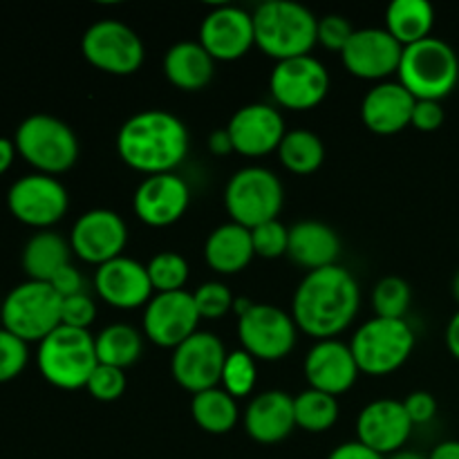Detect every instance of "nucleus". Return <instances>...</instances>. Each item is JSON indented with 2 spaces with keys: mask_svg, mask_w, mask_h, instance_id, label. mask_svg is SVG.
Returning a JSON list of instances; mask_svg holds the SVG:
<instances>
[{
  "mask_svg": "<svg viewBox=\"0 0 459 459\" xmlns=\"http://www.w3.org/2000/svg\"><path fill=\"white\" fill-rule=\"evenodd\" d=\"M361 307V287L341 264L307 272L291 299L296 327L318 341L336 339L348 330Z\"/></svg>",
  "mask_w": 459,
  "mask_h": 459,
  "instance_id": "nucleus-1",
  "label": "nucleus"
},
{
  "mask_svg": "<svg viewBox=\"0 0 459 459\" xmlns=\"http://www.w3.org/2000/svg\"><path fill=\"white\" fill-rule=\"evenodd\" d=\"M117 152L128 169L146 178L175 173L188 155V130L173 112L142 110L117 133Z\"/></svg>",
  "mask_w": 459,
  "mask_h": 459,
  "instance_id": "nucleus-2",
  "label": "nucleus"
},
{
  "mask_svg": "<svg viewBox=\"0 0 459 459\" xmlns=\"http://www.w3.org/2000/svg\"><path fill=\"white\" fill-rule=\"evenodd\" d=\"M255 48L278 61L307 56L316 48L318 18L291 0H267L251 12Z\"/></svg>",
  "mask_w": 459,
  "mask_h": 459,
  "instance_id": "nucleus-3",
  "label": "nucleus"
},
{
  "mask_svg": "<svg viewBox=\"0 0 459 459\" xmlns=\"http://www.w3.org/2000/svg\"><path fill=\"white\" fill-rule=\"evenodd\" d=\"M397 76L417 101H442L459 81V58L446 40L430 36L403 48Z\"/></svg>",
  "mask_w": 459,
  "mask_h": 459,
  "instance_id": "nucleus-4",
  "label": "nucleus"
},
{
  "mask_svg": "<svg viewBox=\"0 0 459 459\" xmlns=\"http://www.w3.org/2000/svg\"><path fill=\"white\" fill-rule=\"evenodd\" d=\"M16 151L36 173H67L79 160V139L63 119L52 115H30L13 134Z\"/></svg>",
  "mask_w": 459,
  "mask_h": 459,
  "instance_id": "nucleus-5",
  "label": "nucleus"
},
{
  "mask_svg": "<svg viewBox=\"0 0 459 459\" xmlns=\"http://www.w3.org/2000/svg\"><path fill=\"white\" fill-rule=\"evenodd\" d=\"M36 363L48 384L61 390H79L88 385L97 361V348L90 330L56 327L36 350Z\"/></svg>",
  "mask_w": 459,
  "mask_h": 459,
  "instance_id": "nucleus-6",
  "label": "nucleus"
},
{
  "mask_svg": "<svg viewBox=\"0 0 459 459\" xmlns=\"http://www.w3.org/2000/svg\"><path fill=\"white\" fill-rule=\"evenodd\" d=\"M63 299L49 282L25 281L0 303V327L25 343H40L61 327Z\"/></svg>",
  "mask_w": 459,
  "mask_h": 459,
  "instance_id": "nucleus-7",
  "label": "nucleus"
},
{
  "mask_svg": "<svg viewBox=\"0 0 459 459\" xmlns=\"http://www.w3.org/2000/svg\"><path fill=\"white\" fill-rule=\"evenodd\" d=\"M350 350L361 375H393L411 359L415 350V332L406 318L394 321L375 316L354 332Z\"/></svg>",
  "mask_w": 459,
  "mask_h": 459,
  "instance_id": "nucleus-8",
  "label": "nucleus"
},
{
  "mask_svg": "<svg viewBox=\"0 0 459 459\" xmlns=\"http://www.w3.org/2000/svg\"><path fill=\"white\" fill-rule=\"evenodd\" d=\"M285 204V186L273 170L264 166H247L231 175L224 188V206L231 222L255 229L278 220Z\"/></svg>",
  "mask_w": 459,
  "mask_h": 459,
  "instance_id": "nucleus-9",
  "label": "nucleus"
},
{
  "mask_svg": "<svg viewBox=\"0 0 459 459\" xmlns=\"http://www.w3.org/2000/svg\"><path fill=\"white\" fill-rule=\"evenodd\" d=\"M81 54L97 70L112 76H130L146 61L143 40L133 27L121 21H97L81 39Z\"/></svg>",
  "mask_w": 459,
  "mask_h": 459,
  "instance_id": "nucleus-10",
  "label": "nucleus"
},
{
  "mask_svg": "<svg viewBox=\"0 0 459 459\" xmlns=\"http://www.w3.org/2000/svg\"><path fill=\"white\" fill-rule=\"evenodd\" d=\"M299 327L291 314L272 303H254L238 316L242 350L260 361H281L294 350Z\"/></svg>",
  "mask_w": 459,
  "mask_h": 459,
  "instance_id": "nucleus-11",
  "label": "nucleus"
},
{
  "mask_svg": "<svg viewBox=\"0 0 459 459\" xmlns=\"http://www.w3.org/2000/svg\"><path fill=\"white\" fill-rule=\"evenodd\" d=\"M269 90L276 106L285 110H314L325 101L330 92V72L312 54L287 58L273 65Z\"/></svg>",
  "mask_w": 459,
  "mask_h": 459,
  "instance_id": "nucleus-12",
  "label": "nucleus"
},
{
  "mask_svg": "<svg viewBox=\"0 0 459 459\" xmlns=\"http://www.w3.org/2000/svg\"><path fill=\"white\" fill-rule=\"evenodd\" d=\"M7 206L18 222L39 231H48L65 218L70 209V193L61 179L52 175L31 173L9 186Z\"/></svg>",
  "mask_w": 459,
  "mask_h": 459,
  "instance_id": "nucleus-13",
  "label": "nucleus"
},
{
  "mask_svg": "<svg viewBox=\"0 0 459 459\" xmlns=\"http://www.w3.org/2000/svg\"><path fill=\"white\" fill-rule=\"evenodd\" d=\"M227 354L229 352L220 336L197 330L191 339H186L173 350L170 375L179 388L191 394L220 388Z\"/></svg>",
  "mask_w": 459,
  "mask_h": 459,
  "instance_id": "nucleus-14",
  "label": "nucleus"
},
{
  "mask_svg": "<svg viewBox=\"0 0 459 459\" xmlns=\"http://www.w3.org/2000/svg\"><path fill=\"white\" fill-rule=\"evenodd\" d=\"M200 312L191 291H169L155 294L143 307V336L152 345L164 350H175L184 341L191 339L200 325Z\"/></svg>",
  "mask_w": 459,
  "mask_h": 459,
  "instance_id": "nucleus-15",
  "label": "nucleus"
},
{
  "mask_svg": "<svg viewBox=\"0 0 459 459\" xmlns=\"http://www.w3.org/2000/svg\"><path fill=\"white\" fill-rule=\"evenodd\" d=\"M126 245H128V227L124 218L110 209L85 211L70 233L72 254L94 267H101L124 255Z\"/></svg>",
  "mask_w": 459,
  "mask_h": 459,
  "instance_id": "nucleus-16",
  "label": "nucleus"
},
{
  "mask_svg": "<svg viewBox=\"0 0 459 459\" xmlns=\"http://www.w3.org/2000/svg\"><path fill=\"white\" fill-rule=\"evenodd\" d=\"M403 45L385 27H361L341 52L343 67L363 81H381L399 72Z\"/></svg>",
  "mask_w": 459,
  "mask_h": 459,
  "instance_id": "nucleus-17",
  "label": "nucleus"
},
{
  "mask_svg": "<svg viewBox=\"0 0 459 459\" xmlns=\"http://www.w3.org/2000/svg\"><path fill=\"white\" fill-rule=\"evenodd\" d=\"M200 45L215 63L240 61L255 45L254 16L236 4H218L202 18Z\"/></svg>",
  "mask_w": 459,
  "mask_h": 459,
  "instance_id": "nucleus-18",
  "label": "nucleus"
},
{
  "mask_svg": "<svg viewBox=\"0 0 459 459\" xmlns=\"http://www.w3.org/2000/svg\"><path fill=\"white\" fill-rule=\"evenodd\" d=\"M233 152L242 157H264L276 152L287 134L285 117L272 103H247L227 124Z\"/></svg>",
  "mask_w": 459,
  "mask_h": 459,
  "instance_id": "nucleus-19",
  "label": "nucleus"
},
{
  "mask_svg": "<svg viewBox=\"0 0 459 459\" xmlns=\"http://www.w3.org/2000/svg\"><path fill=\"white\" fill-rule=\"evenodd\" d=\"M191 204V188L178 173L151 175L133 195V211L146 227L164 229L179 222Z\"/></svg>",
  "mask_w": 459,
  "mask_h": 459,
  "instance_id": "nucleus-20",
  "label": "nucleus"
},
{
  "mask_svg": "<svg viewBox=\"0 0 459 459\" xmlns=\"http://www.w3.org/2000/svg\"><path fill=\"white\" fill-rule=\"evenodd\" d=\"M415 424L397 399L370 402L357 417V442L379 455H394L403 451Z\"/></svg>",
  "mask_w": 459,
  "mask_h": 459,
  "instance_id": "nucleus-21",
  "label": "nucleus"
},
{
  "mask_svg": "<svg viewBox=\"0 0 459 459\" xmlns=\"http://www.w3.org/2000/svg\"><path fill=\"white\" fill-rule=\"evenodd\" d=\"M94 290L103 303L115 309H124V312L146 307L155 291L146 264L128 255H119L97 267Z\"/></svg>",
  "mask_w": 459,
  "mask_h": 459,
  "instance_id": "nucleus-22",
  "label": "nucleus"
},
{
  "mask_svg": "<svg viewBox=\"0 0 459 459\" xmlns=\"http://www.w3.org/2000/svg\"><path fill=\"white\" fill-rule=\"evenodd\" d=\"M303 372L309 388L321 390L336 399L348 393L361 375L350 343L345 345L336 339L314 343L305 357Z\"/></svg>",
  "mask_w": 459,
  "mask_h": 459,
  "instance_id": "nucleus-23",
  "label": "nucleus"
},
{
  "mask_svg": "<svg viewBox=\"0 0 459 459\" xmlns=\"http://www.w3.org/2000/svg\"><path fill=\"white\" fill-rule=\"evenodd\" d=\"M417 99L399 81L377 83L361 101V121L370 133L388 137L411 126Z\"/></svg>",
  "mask_w": 459,
  "mask_h": 459,
  "instance_id": "nucleus-24",
  "label": "nucleus"
},
{
  "mask_svg": "<svg viewBox=\"0 0 459 459\" xmlns=\"http://www.w3.org/2000/svg\"><path fill=\"white\" fill-rule=\"evenodd\" d=\"M294 429V397L285 390H264L247 406L245 430L254 442L278 444L290 437Z\"/></svg>",
  "mask_w": 459,
  "mask_h": 459,
  "instance_id": "nucleus-25",
  "label": "nucleus"
},
{
  "mask_svg": "<svg viewBox=\"0 0 459 459\" xmlns=\"http://www.w3.org/2000/svg\"><path fill=\"white\" fill-rule=\"evenodd\" d=\"M287 255L307 272L339 264L341 238L330 224L318 220H303L290 227V249Z\"/></svg>",
  "mask_w": 459,
  "mask_h": 459,
  "instance_id": "nucleus-26",
  "label": "nucleus"
},
{
  "mask_svg": "<svg viewBox=\"0 0 459 459\" xmlns=\"http://www.w3.org/2000/svg\"><path fill=\"white\" fill-rule=\"evenodd\" d=\"M164 74L173 88L182 92H200L213 81L215 61L200 40H179L166 52Z\"/></svg>",
  "mask_w": 459,
  "mask_h": 459,
  "instance_id": "nucleus-27",
  "label": "nucleus"
},
{
  "mask_svg": "<svg viewBox=\"0 0 459 459\" xmlns=\"http://www.w3.org/2000/svg\"><path fill=\"white\" fill-rule=\"evenodd\" d=\"M255 258L254 242H251L249 229L236 222L220 224L209 233L204 242V260L215 273L233 276L249 267Z\"/></svg>",
  "mask_w": 459,
  "mask_h": 459,
  "instance_id": "nucleus-28",
  "label": "nucleus"
},
{
  "mask_svg": "<svg viewBox=\"0 0 459 459\" xmlns=\"http://www.w3.org/2000/svg\"><path fill=\"white\" fill-rule=\"evenodd\" d=\"M72 247L70 240L61 236V233L52 231H39L27 240L25 249H22V269L27 273V281L49 282L63 267L70 264Z\"/></svg>",
  "mask_w": 459,
  "mask_h": 459,
  "instance_id": "nucleus-29",
  "label": "nucleus"
},
{
  "mask_svg": "<svg viewBox=\"0 0 459 459\" xmlns=\"http://www.w3.org/2000/svg\"><path fill=\"white\" fill-rule=\"evenodd\" d=\"M435 27V9L429 0H394L385 9V30L403 48L430 39Z\"/></svg>",
  "mask_w": 459,
  "mask_h": 459,
  "instance_id": "nucleus-30",
  "label": "nucleus"
},
{
  "mask_svg": "<svg viewBox=\"0 0 459 459\" xmlns=\"http://www.w3.org/2000/svg\"><path fill=\"white\" fill-rule=\"evenodd\" d=\"M94 348H97L99 363L119 368V370H128L130 366H134L142 359L143 336L133 325L112 323V325L103 327L94 336Z\"/></svg>",
  "mask_w": 459,
  "mask_h": 459,
  "instance_id": "nucleus-31",
  "label": "nucleus"
},
{
  "mask_svg": "<svg viewBox=\"0 0 459 459\" xmlns=\"http://www.w3.org/2000/svg\"><path fill=\"white\" fill-rule=\"evenodd\" d=\"M193 421L209 435H227L240 420L238 402L224 388H211L191 399Z\"/></svg>",
  "mask_w": 459,
  "mask_h": 459,
  "instance_id": "nucleus-32",
  "label": "nucleus"
},
{
  "mask_svg": "<svg viewBox=\"0 0 459 459\" xmlns=\"http://www.w3.org/2000/svg\"><path fill=\"white\" fill-rule=\"evenodd\" d=\"M278 160L282 169L294 175H312L325 161V143L312 130H287L278 146Z\"/></svg>",
  "mask_w": 459,
  "mask_h": 459,
  "instance_id": "nucleus-33",
  "label": "nucleus"
},
{
  "mask_svg": "<svg viewBox=\"0 0 459 459\" xmlns=\"http://www.w3.org/2000/svg\"><path fill=\"white\" fill-rule=\"evenodd\" d=\"M341 406L339 399L321 390L307 388L294 397V417L296 426L305 433H327L339 421Z\"/></svg>",
  "mask_w": 459,
  "mask_h": 459,
  "instance_id": "nucleus-34",
  "label": "nucleus"
},
{
  "mask_svg": "<svg viewBox=\"0 0 459 459\" xmlns=\"http://www.w3.org/2000/svg\"><path fill=\"white\" fill-rule=\"evenodd\" d=\"M412 291L403 278L385 276L372 290V309L379 318H394L403 321L406 312L411 309Z\"/></svg>",
  "mask_w": 459,
  "mask_h": 459,
  "instance_id": "nucleus-35",
  "label": "nucleus"
},
{
  "mask_svg": "<svg viewBox=\"0 0 459 459\" xmlns=\"http://www.w3.org/2000/svg\"><path fill=\"white\" fill-rule=\"evenodd\" d=\"M148 276H151L152 290L157 294H169V291H182L188 282V263L178 251H161L152 255L146 264Z\"/></svg>",
  "mask_w": 459,
  "mask_h": 459,
  "instance_id": "nucleus-36",
  "label": "nucleus"
},
{
  "mask_svg": "<svg viewBox=\"0 0 459 459\" xmlns=\"http://www.w3.org/2000/svg\"><path fill=\"white\" fill-rule=\"evenodd\" d=\"M255 379H258V370H255V359L251 354H247L242 348L227 354L222 370V388L233 399L247 397V394L254 393Z\"/></svg>",
  "mask_w": 459,
  "mask_h": 459,
  "instance_id": "nucleus-37",
  "label": "nucleus"
},
{
  "mask_svg": "<svg viewBox=\"0 0 459 459\" xmlns=\"http://www.w3.org/2000/svg\"><path fill=\"white\" fill-rule=\"evenodd\" d=\"M251 242H254V254L264 260H276L287 255L290 249V227L281 220H272L260 227L251 229Z\"/></svg>",
  "mask_w": 459,
  "mask_h": 459,
  "instance_id": "nucleus-38",
  "label": "nucleus"
},
{
  "mask_svg": "<svg viewBox=\"0 0 459 459\" xmlns=\"http://www.w3.org/2000/svg\"><path fill=\"white\" fill-rule=\"evenodd\" d=\"M193 299H195V307L200 312V318H222L224 314L231 312L233 303H236L231 290L220 281L202 282L193 291Z\"/></svg>",
  "mask_w": 459,
  "mask_h": 459,
  "instance_id": "nucleus-39",
  "label": "nucleus"
},
{
  "mask_svg": "<svg viewBox=\"0 0 459 459\" xmlns=\"http://www.w3.org/2000/svg\"><path fill=\"white\" fill-rule=\"evenodd\" d=\"M126 385H128V381H126V370L99 363V366L94 368L92 375H90L85 390H88L90 397L97 399V402L112 403L117 402V399L124 397Z\"/></svg>",
  "mask_w": 459,
  "mask_h": 459,
  "instance_id": "nucleus-40",
  "label": "nucleus"
},
{
  "mask_svg": "<svg viewBox=\"0 0 459 459\" xmlns=\"http://www.w3.org/2000/svg\"><path fill=\"white\" fill-rule=\"evenodd\" d=\"M30 361V350L25 341L0 327V384L16 379Z\"/></svg>",
  "mask_w": 459,
  "mask_h": 459,
  "instance_id": "nucleus-41",
  "label": "nucleus"
},
{
  "mask_svg": "<svg viewBox=\"0 0 459 459\" xmlns=\"http://www.w3.org/2000/svg\"><path fill=\"white\" fill-rule=\"evenodd\" d=\"M354 34L352 22L341 13H325L318 18V30H316V43L321 48L330 49V52H343L345 45L350 43Z\"/></svg>",
  "mask_w": 459,
  "mask_h": 459,
  "instance_id": "nucleus-42",
  "label": "nucleus"
},
{
  "mask_svg": "<svg viewBox=\"0 0 459 459\" xmlns=\"http://www.w3.org/2000/svg\"><path fill=\"white\" fill-rule=\"evenodd\" d=\"M94 318H97V305H94V299L88 291L79 296H70V299H63L61 325L74 327V330H90Z\"/></svg>",
  "mask_w": 459,
  "mask_h": 459,
  "instance_id": "nucleus-43",
  "label": "nucleus"
},
{
  "mask_svg": "<svg viewBox=\"0 0 459 459\" xmlns=\"http://www.w3.org/2000/svg\"><path fill=\"white\" fill-rule=\"evenodd\" d=\"M446 121V112H444L442 101H417L415 110H412L411 126L420 133H435Z\"/></svg>",
  "mask_w": 459,
  "mask_h": 459,
  "instance_id": "nucleus-44",
  "label": "nucleus"
},
{
  "mask_svg": "<svg viewBox=\"0 0 459 459\" xmlns=\"http://www.w3.org/2000/svg\"><path fill=\"white\" fill-rule=\"evenodd\" d=\"M402 403L415 426L426 424V421H430L437 415V402H435L433 394L426 393V390H415V393L408 394Z\"/></svg>",
  "mask_w": 459,
  "mask_h": 459,
  "instance_id": "nucleus-45",
  "label": "nucleus"
},
{
  "mask_svg": "<svg viewBox=\"0 0 459 459\" xmlns=\"http://www.w3.org/2000/svg\"><path fill=\"white\" fill-rule=\"evenodd\" d=\"M49 285H52V290L56 291L61 299H70V296H79L88 291L85 290L83 273H81L72 263L67 264V267H63L61 272L49 281Z\"/></svg>",
  "mask_w": 459,
  "mask_h": 459,
  "instance_id": "nucleus-46",
  "label": "nucleus"
},
{
  "mask_svg": "<svg viewBox=\"0 0 459 459\" xmlns=\"http://www.w3.org/2000/svg\"><path fill=\"white\" fill-rule=\"evenodd\" d=\"M327 459H385V457L379 455V453H375L372 448L363 446L361 442L354 439V442L339 444V446L327 455Z\"/></svg>",
  "mask_w": 459,
  "mask_h": 459,
  "instance_id": "nucleus-47",
  "label": "nucleus"
},
{
  "mask_svg": "<svg viewBox=\"0 0 459 459\" xmlns=\"http://www.w3.org/2000/svg\"><path fill=\"white\" fill-rule=\"evenodd\" d=\"M209 151L218 157H224L229 155V152H233L231 134H229L227 128L213 130V133L209 134Z\"/></svg>",
  "mask_w": 459,
  "mask_h": 459,
  "instance_id": "nucleus-48",
  "label": "nucleus"
},
{
  "mask_svg": "<svg viewBox=\"0 0 459 459\" xmlns=\"http://www.w3.org/2000/svg\"><path fill=\"white\" fill-rule=\"evenodd\" d=\"M444 339H446L448 352H451L453 357H455L459 361V309L455 314H453L451 321H448L446 334H444Z\"/></svg>",
  "mask_w": 459,
  "mask_h": 459,
  "instance_id": "nucleus-49",
  "label": "nucleus"
},
{
  "mask_svg": "<svg viewBox=\"0 0 459 459\" xmlns=\"http://www.w3.org/2000/svg\"><path fill=\"white\" fill-rule=\"evenodd\" d=\"M16 155H18V151H16V143H13V139L0 137V175H4L9 169H12L13 157Z\"/></svg>",
  "mask_w": 459,
  "mask_h": 459,
  "instance_id": "nucleus-50",
  "label": "nucleus"
},
{
  "mask_svg": "<svg viewBox=\"0 0 459 459\" xmlns=\"http://www.w3.org/2000/svg\"><path fill=\"white\" fill-rule=\"evenodd\" d=\"M429 459H459V442L457 439H448V442L437 444L430 451Z\"/></svg>",
  "mask_w": 459,
  "mask_h": 459,
  "instance_id": "nucleus-51",
  "label": "nucleus"
},
{
  "mask_svg": "<svg viewBox=\"0 0 459 459\" xmlns=\"http://www.w3.org/2000/svg\"><path fill=\"white\" fill-rule=\"evenodd\" d=\"M388 459H429V455H421L417 451H399L394 455H390Z\"/></svg>",
  "mask_w": 459,
  "mask_h": 459,
  "instance_id": "nucleus-52",
  "label": "nucleus"
},
{
  "mask_svg": "<svg viewBox=\"0 0 459 459\" xmlns=\"http://www.w3.org/2000/svg\"><path fill=\"white\" fill-rule=\"evenodd\" d=\"M453 296H455V300L459 303V272L455 273V278H453Z\"/></svg>",
  "mask_w": 459,
  "mask_h": 459,
  "instance_id": "nucleus-53",
  "label": "nucleus"
}]
</instances>
